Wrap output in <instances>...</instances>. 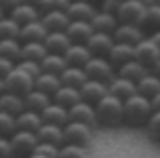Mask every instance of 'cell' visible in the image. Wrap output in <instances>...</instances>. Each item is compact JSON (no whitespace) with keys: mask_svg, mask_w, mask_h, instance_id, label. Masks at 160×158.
<instances>
[{"mask_svg":"<svg viewBox=\"0 0 160 158\" xmlns=\"http://www.w3.org/2000/svg\"><path fill=\"white\" fill-rule=\"evenodd\" d=\"M95 116H97V126H120L124 125V101L108 93L101 101L95 105Z\"/></svg>","mask_w":160,"mask_h":158,"instance_id":"obj_1","label":"cell"},{"mask_svg":"<svg viewBox=\"0 0 160 158\" xmlns=\"http://www.w3.org/2000/svg\"><path fill=\"white\" fill-rule=\"evenodd\" d=\"M150 116H152L150 99H145L141 95H133L124 101V125L133 129H143Z\"/></svg>","mask_w":160,"mask_h":158,"instance_id":"obj_2","label":"cell"},{"mask_svg":"<svg viewBox=\"0 0 160 158\" xmlns=\"http://www.w3.org/2000/svg\"><path fill=\"white\" fill-rule=\"evenodd\" d=\"M143 15H145V7L139 0H122L118 11H116V19H118L120 25H135V28H141Z\"/></svg>","mask_w":160,"mask_h":158,"instance_id":"obj_3","label":"cell"},{"mask_svg":"<svg viewBox=\"0 0 160 158\" xmlns=\"http://www.w3.org/2000/svg\"><path fill=\"white\" fill-rule=\"evenodd\" d=\"M11 156L13 158H30L36 152V145H38V139H36V133H28V131H17L11 139Z\"/></svg>","mask_w":160,"mask_h":158,"instance_id":"obj_4","label":"cell"},{"mask_svg":"<svg viewBox=\"0 0 160 158\" xmlns=\"http://www.w3.org/2000/svg\"><path fill=\"white\" fill-rule=\"evenodd\" d=\"M84 74H87L88 80H97V82H103V84H110L116 76L114 68L108 63L105 57H91L88 63L84 65Z\"/></svg>","mask_w":160,"mask_h":158,"instance_id":"obj_5","label":"cell"},{"mask_svg":"<svg viewBox=\"0 0 160 158\" xmlns=\"http://www.w3.org/2000/svg\"><path fill=\"white\" fill-rule=\"evenodd\" d=\"M91 141H93V129L91 126L80 125V122H68L63 126V143L87 148Z\"/></svg>","mask_w":160,"mask_h":158,"instance_id":"obj_6","label":"cell"},{"mask_svg":"<svg viewBox=\"0 0 160 158\" xmlns=\"http://www.w3.org/2000/svg\"><path fill=\"white\" fill-rule=\"evenodd\" d=\"M4 89H7V93L25 97L30 91H34V78H30L25 72H21L15 65V70L11 72L7 78H4Z\"/></svg>","mask_w":160,"mask_h":158,"instance_id":"obj_7","label":"cell"},{"mask_svg":"<svg viewBox=\"0 0 160 158\" xmlns=\"http://www.w3.org/2000/svg\"><path fill=\"white\" fill-rule=\"evenodd\" d=\"M133 53H135V61L141 63L148 72H150V68H152L154 63L160 59V51L154 47V42L148 38V36H145L139 44H135V47H133Z\"/></svg>","mask_w":160,"mask_h":158,"instance_id":"obj_8","label":"cell"},{"mask_svg":"<svg viewBox=\"0 0 160 158\" xmlns=\"http://www.w3.org/2000/svg\"><path fill=\"white\" fill-rule=\"evenodd\" d=\"M68 116H70V122H80V125H87V126H91V129H95V126H97L95 105L82 101V99L68 110Z\"/></svg>","mask_w":160,"mask_h":158,"instance_id":"obj_9","label":"cell"},{"mask_svg":"<svg viewBox=\"0 0 160 158\" xmlns=\"http://www.w3.org/2000/svg\"><path fill=\"white\" fill-rule=\"evenodd\" d=\"M65 15L70 17V21H87V23H91V19L97 15V7L93 2H88V0H74V2H70Z\"/></svg>","mask_w":160,"mask_h":158,"instance_id":"obj_10","label":"cell"},{"mask_svg":"<svg viewBox=\"0 0 160 158\" xmlns=\"http://www.w3.org/2000/svg\"><path fill=\"white\" fill-rule=\"evenodd\" d=\"M114 42H118V44H128V47H135L139 44L141 40L145 38V34L141 28H135V25H118L112 34Z\"/></svg>","mask_w":160,"mask_h":158,"instance_id":"obj_11","label":"cell"},{"mask_svg":"<svg viewBox=\"0 0 160 158\" xmlns=\"http://www.w3.org/2000/svg\"><path fill=\"white\" fill-rule=\"evenodd\" d=\"M78 91H80V99H82V101L91 103V105H97V103L108 95V84L97 82V80H87Z\"/></svg>","mask_w":160,"mask_h":158,"instance_id":"obj_12","label":"cell"},{"mask_svg":"<svg viewBox=\"0 0 160 158\" xmlns=\"http://www.w3.org/2000/svg\"><path fill=\"white\" fill-rule=\"evenodd\" d=\"M40 118H42V125H53V126H61V129L70 122L68 110L61 108V105H57V103H53V101L40 112Z\"/></svg>","mask_w":160,"mask_h":158,"instance_id":"obj_13","label":"cell"},{"mask_svg":"<svg viewBox=\"0 0 160 158\" xmlns=\"http://www.w3.org/2000/svg\"><path fill=\"white\" fill-rule=\"evenodd\" d=\"M112 47H114V38L110 34H97V32H93V36L87 40V48L91 51L93 57H108Z\"/></svg>","mask_w":160,"mask_h":158,"instance_id":"obj_14","label":"cell"},{"mask_svg":"<svg viewBox=\"0 0 160 158\" xmlns=\"http://www.w3.org/2000/svg\"><path fill=\"white\" fill-rule=\"evenodd\" d=\"M42 44L47 48V53H55V55H65V51L72 47L65 32H48L42 40Z\"/></svg>","mask_w":160,"mask_h":158,"instance_id":"obj_15","label":"cell"},{"mask_svg":"<svg viewBox=\"0 0 160 158\" xmlns=\"http://www.w3.org/2000/svg\"><path fill=\"white\" fill-rule=\"evenodd\" d=\"M108 63L114 68V72L118 70V68H122L124 63L133 61L135 59V53H133V47H128V44H118V42H114L112 51L108 53Z\"/></svg>","mask_w":160,"mask_h":158,"instance_id":"obj_16","label":"cell"},{"mask_svg":"<svg viewBox=\"0 0 160 158\" xmlns=\"http://www.w3.org/2000/svg\"><path fill=\"white\" fill-rule=\"evenodd\" d=\"M40 21L47 32H65L70 25V17L65 15V11H48L40 15Z\"/></svg>","mask_w":160,"mask_h":158,"instance_id":"obj_17","label":"cell"},{"mask_svg":"<svg viewBox=\"0 0 160 158\" xmlns=\"http://www.w3.org/2000/svg\"><path fill=\"white\" fill-rule=\"evenodd\" d=\"M108 93L112 97H116V99H120V101H127L128 97L137 95V87H135V82H128V80L120 78V76H114V80L108 84Z\"/></svg>","mask_w":160,"mask_h":158,"instance_id":"obj_18","label":"cell"},{"mask_svg":"<svg viewBox=\"0 0 160 158\" xmlns=\"http://www.w3.org/2000/svg\"><path fill=\"white\" fill-rule=\"evenodd\" d=\"M65 34L72 44H87V40L93 36V28L87 21H70Z\"/></svg>","mask_w":160,"mask_h":158,"instance_id":"obj_19","label":"cell"},{"mask_svg":"<svg viewBox=\"0 0 160 158\" xmlns=\"http://www.w3.org/2000/svg\"><path fill=\"white\" fill-rule=\"evenodd\" d=\"M40 15H42V13H40L38 8L30 7V4H23V2H21L17 8H13V11L8 13V17H11V19H13V21H15L19 28H23V25H28V23L38 21Z\"/></svg>","mask_w":160,"mask_h":158,"instance_id":"obj_20","label":"cell"},{"mask_svg":"<svg viewBox=\"0 0 160 158\" xmlns=\"http://www.w3.org/2000/svg\"><path fill=\"white\" fill-rule=\"evenodd\" d=\"M36 139H38V143H51V145L61 148L63 145V129L53 125H42L36 131Z\"/></svg>","mask_w":160,"mask_h":158,"instance_id":"obj_21","label":"cell"},{"mask_svg":"<svg viewBox=\"0 0 160 158\" xmlns=\"http://www.w3.org/2000/svg\"><path fill=\"white\" fill-rule=\"evenodd\" d=\"M118 25L120 23H118V19H116V15H108V13H101V11H97V15L91 19V28L97 34H110L112 36Z\"/></svg>","mask_w":160,"mask_h":158,"instance_id":"obj_22","label":"cell"},{"mask_svg":"<svg viewBox=\"0 0 160 158\" xmlns=\"http://www.w3.org/2000/svg\"><path fill=\"white\" fill-rule=\"evenodd\" d=\"M23 110H25L23 97L13 95V93H2L0 95V112H4V114H8V116L17 118Z\"/></svg>","mask_w":160,"mask_h":158,"instance_id":"obj_23","label":"cell"},{"mask_svg":"<svg viewBox=\"0 0 160 158\" xmlns=\"http://www.w3.org/2000/svg\"><path fill=\"white\" fill-rule=\"evenodd\" d=\"M48 32L47 28L42 25V21H34V23H28L21 28V32H19V42L23 44V42H42L44 40V36H47Z\"/></svg>","mask_w":160,"mask_h":158,"instance_id":"obj_24","label":"cell"},{"mask_svg":"<svg viewBox=\"0 0 160 158\" xmlns=\"http://www.w3.org/2000/svg\"><path fill=\"white\" fill-rule=\"evenodd\" d=\"M65 61L68 65H76V68H84L91 59V51L87 48V44H72V47L65 51Z\"/></svg>","mask_w":160,"mask_h":158,"instance_id":"obj_25","label":"cell"},{"mask_svg":"<svg viewBox=\"0 0 160 158\" xmlns=\"http://www.w3.org/2000/svg\"><path fill=\"white\" fill-rule=\"evenodd\" d=\"M59 87H61V78L59 76H55V74H40L38 78L34 80V89L36 91H40V93L48 95L51 99H53V95L59 91Z\"/></svg>","mask_w":160,"mask_h":158,"instance_id":"obj_26","label":"cell"},{"mask_svg":"<svg viewBox=\"0 0 160 158\" xmlns=\"http://www.w3.org/2000/svg\"><path fill=\"white\" fill-rule=\"evenodd\" d=\"M78 101H80V91L74 89V87H65V84H61L59 91L53 95V103L61 105V108H65V110H70V108L76 105Z\"/></svg>","mask_w":160,"mask_h":158,"instance_id":"obj_27","label":"cell"},{"mask_svg":"<svg viewBox=\"0 0 160 158\" xmlns=\"http://www.w3.org/2000/svg\"><path fill=\"white\" fill-rule=\"evenodd\" d=\"M59 78H61V84L74 87V89H80L88 80L87 74H84V68H76V65H68V68L59 74Z\"/></svg>","mask_w":160,"mask_h":158,"instance_id":"obj_28","label":"cell"},{"mask_svg":"<svg viewBox=\"0 0 160 158\" xmlns=\"http://www.w3.org/2000/svg\"><path fill=\"white\" fill-rule=\"evenodd\" d=\"M15 125H17V131L36 133L40 126H42V118H40V114H36V112L23 110V112H21V114L15 118Z\"/></svg>","mask_w":160,"mask_h":158,"instance_id":"obj_29","label":"cell"},{"mask_svg":"<svg viewBox=\"0 0 160 158\" xmlns=\"http://www.w3.org/2000/svg\"><path fill=\"white\" fill-rule=\"evenodd\" d=\"M145 74H148V70H145L141 63H137L135 59H133V61H128V63H124L122 68H118V70H116V76L128 80V82H135V84L143 78Z\"/></svg>","mask_w":160,"mask_h":158,"instance_id":"obj_30","label":"cell"},{"mask_svg":"<svg viewBox=\"0 0 160 158\" xmlns=\"http://www.w3.org/2000/svg\"><path fill=\"white\" fill-rule=\"evenodd\" d=\"M65 68H68L65 57L63 55H55V53H47L44 59L40 61V70L44 72V74H55V76H59Z\"/></svg>","mask_w":160,"mask_h":158,"instance_id":"obj_31","label":"cell"},{"mask_svg":"<svg viewBox=\"0 0 160 158\" xmlns=\"http://www.w3.org/2000/svg\"><path fill=\"white\" fill-rule=\"evenodd\" d=\"M135 87H137V95H141V97H145V99H152L154 95L160 93V78H156L154 74L148 72Z\"/></svg>","mask_w":160,"mask_h":158,"instance_id":"obj_32","label":"cell"},{"mask_svg":"<svg viewBox=\"0 0 160 158\" xmlns=\"http://www.w3.org/2000/svg\"><path fill=\"white\" fill-rule=\"evenodd\" d=\"M53 101L48 95H44V93H40V91H30V93L23 97V105H25V110H30V112H36V114H40V112L47 108L48 103Z\"/></svg>","mask_w":160,"mask_h":158,"instance_id":"obj_33","label":"cell"},{"mask_svg":"<svg viewBox=\"0 0 160 158\" xmlns=\"http://www.w3.org/2000/svg\"><path fill=\"white\" fill-rule=\"evenodd\" d=\"M47 55V48L42 42H23L21 44V57L19 61H36L40 63Z\"/></svg>","mask_w":160,"mask_h":158,"instance_id":"obj_34","label":"cell"},{"mask_svg":"<svg viewBox=\"0 0 160 158\" xmlns=\"http://www.w3.org/2000/svg\"><path fill=\"white\" fill-rule=\"evenodd\" d=\"M141 30H143L145 36H150L154 32H160V4H152V7L145 8Z\"/></svg>","mask_w":160,"mask_h":158,"instance_id":"obj_35","label":"cell"},{"mask_svg":"<svg viewBox=\"0 0 160 158\" xmlns=\"http://www.w3.org/2000/svg\"><path fill=\"white\" fill-rule=\"evenodd\" d=\"M0 57L17 63L21 57V42L19 40H0Z\"/></svg>","mask_w":160,"mask_h":158,"instance_id":"obj_36","label":"cell"},{"mask_svg":"<svg viewBox=\"0 0 160 158\" xmlns=\"http://www.w3.org/2000/svg\"><path fill=\"white\" fill-rule=\"evenodd\" d=\"M19 32H21V28L8 15L0 19V40H19Z\"/></svg>","mask_w":160,"mask_h":158,"instance_id":"obj_37","label":"cell"},{"mask_svg":"<svg viewBox=\"0 0 160 158\" xmlns=\"http://www.w3.org/2000/svg\"><path fill=\"white\" fill-rule=\"evenodd\" d=\"M145 133L150 139H154L156 143H160V112H152V116L145 122Z\"/></svg>","mask_w":160,"mask_h":158,"instance_id":"obj_38","label":"cell"},{"mask_svg":"<svg viewBox=\"0 0 160 158\" xmlns=\"http://www.w3.org/2000/svg\"><path fill=\"white\" fill-rule=\"evenodd\" d=\"M15 133H17L15 118H13V116H8V114H4V112H0V137L11 139Z\"/></svg>","mask_w":160,"mask_h":158,"instance_id":"obj_39","label":"cell"},{"mask_svg":"<svg viewBox=\"0 0 160 158\" xmlns=\"http://www.w3.org/2000/svg\"><path fill=\"white\" fill-rule=\"evenodd\" d=\"M59 158H87V148L63 143V145L59 148Z\"/></svg>","mask_w":160,"mask_h":158,"instance_id":"obj_40","label":"cell"},{"mask_svg":"<svg viewBox=\"0 0 160 158\" xmlns=\"http://www.w3.org/2000/svg\"><path fill=\"white\" fill-rule=\"evenodd\" d=\"M15 65H17L21 72H25L30 78H34V80H36L40 74H42V70H40V63H36V61H17Z\"/></svg>","mask_w":160,"mask_h":158,"instance_id":"obj_41","label":"cell"},{"mask_svg":"<svg viewBox=\"0 0 160 158\" xmlns=\"http://www.w3.org/2000/svg\"><path fill=\"white\" fill-rule=\"evenodd\" d=\"M34 154H38L42 158H59V148L57 145H51V143H38Z\"/></svg>","mask_w":160,"mask_h":158,"instance_id":"obj_42","label":"cell"},{"mask_svg":"<svg viewBox=\"0 0 160 158\" xmlns=\"http://www.w3.org/2000/svg\"><path fill=\"white\" fill-rule=\"evenodd\" d=\"M68 7H70V0H44L40 13H48V11H68Z\"/></svg>","mask_w":160,"mask_h":158,"instance_id":"obj_43","label":"cell"},{"mask_svg":"<svg viewBox=\"0 0 160 158\" xmlns=\"http://www.w3.org/2000/svg\"><path fill=\"white\" fill-rule=\"evenodd\" d=\"M120 2H122V0H103V2H99V4H97V11L108 13V15H116Z\"/></svg>","mask_w":160,"mask_h":158,"instance_id":"obj_44","label":"cell"},{"mask_svg":"<svg viewBox=\"0 0 160 158\" xmlns=\"http://www.w3.org/2000/svg\"><path fill=\"white\" fill-rule=\"evenodd\" d=\"M13 70H15V61H11V59H4V57H0V80H4Z\"/></svg>","mask_w":160,"mask_h":158,"instance_id":"obj_45","label":"cell"},{"mask_svg":"<svg viewBox=\"0 0 160 158\" xmlns=\"http://www.w3.org/2000/svg\"><path fill=\"white\" fill-rule=\"evenodd\" d=\"M23 0H0V11L4 13V15H8L13 8H17L19 4H21Z\"/></svg>","mask_w":160,"mask_h":158,"instance_id":"obj_46","label":"cell"},{"mask_svg":"<svg viewBox=\"0 0 160 158\" xmlns=\"http://www.w3.org/2000/svg\"><path fill=\"white\" fill-rule=\"evenodd\" d=\"M0 158H13L11 156V143L7 137H0Z\"/></svg>","mask_w":160,"mask_h":158,"instance_id":"obj_47","label":"cell"},{"mask_svg":"<svg viewBox=\"0 0 160 158\" xmlns=\"http://www.w3.org/2000/svg\"><path fill=\"white\" fill-rule=\"evenodd\" d=\"M150 105H152V112H160V93L150 99Z\"/></svg>","mask_w":160,"mask_h":158,"instance_id":"obj_48","label":"cell"},{"mask_svg":"<svg viewBox=\"0 0 160 158\" xmlns=\"http://www.w3.org/2000/svg\"><path fill=\"white\" fill-rule=\"evenodd\" d=\"M23 4H30V7L38 8V11H42V4H44V0H23Z\"/></svg>","mask_w":160,"mask_h":158,"instance_id":"obj_49","label":"cell"},{"mask_svg":"<svg viewBox=\"0 0 160 158\" xmlns=\"http://www.w3.org/2000/svg\"><path fill=\"white\" fill-rule=\"evenodd\" d=\"M148 38L152 40V42H154V47H156V48L160 51V32H154V34H150V36H148Z\"/></svg>","mask_w":160,"mask_h":158,"instance_id":"obj_50","label":"cell"},{"mask_svg":"<svg viewBox=\"0 0 160 158\" xmlns=\"http://www.w3.org/2000/svg\"><path fill=\"white\" fill-rule=\"evenodd\" d=\"M150 74H154L156 78H160V59H158L156 63H154L152 68H150Z\"/></svg>","mask_w":160,"mask_h":158,"instance_id":"obj_51","label":"cell"},{"mask_svg":"<svg viewBox=\"0 0 160 158\" xmlns=\"http://www.w3.org/2000/svg\"><path fill=\"white\" fill-rule=\"evenodd\" d=\"M139 2H141V4H143L145 8H148V7H152V4H156V0H139Z\"/></svg>","mask_w":160,"mask_h":158,"instance_id":"obj_52","label":"cell"},{"mask_svg":"<svg viewBox=\"0 0 160 158\" xmlns=\"http://www.w3.org/2000/svg\"><path fill=\"white\" fill-rule=\"evenodd\" d=\"M7 93V89H4V80H0V95Z\"/></svg>","mask_w":160,"mask_h":158,"instance_id":"obj_53","label":"cell"},{"mask_svg":"<svg viewBox=\"0 0 160 158\" xmlns=\"http://www.w3.org/2000/svg\"><path fill=\"white\" fill-rule=\"evenodd\" d=\"M88 2H93V4L97 7V4H99V2H103V0H88Z\"/></svg>","mask_w":160,"mask_h":158,"instance_id":"obj_54","label":"cell"},{"mask_svg":"<svg viewBox=\"0 0 160 158\" xmlns=\"http://www.w3.org/2000/svg\"><path fill=\"white\" fill-rule=\"evenodd\" d=\"M30 158H42V156H38V154H32V156H30Z\"/></svg>","mask_w":160,"mask_h":158,"instance_id":"obj_55","label":"cell"},{"mask_svg":"<svg viewBox=\"0 0 160 158\" xmlns=\"http://www.w3.org/2000/svg\"><path fill=\"white\" fill-rule=\"evenodd\" d=\"M2 17H4V13H2V11H0V19H2Z\"/></svg>","mask_w":160,"mask_h":158,"instance_id":"obj_56","label":"cell"},{"mask_svg":"<svg viewBox=\"0 0 160 158\" xmlns=\"http://www.w3.org/2000/svg\"><path fill=\"white\" fill-rule=\"evenodd\" d=\"M156 4H160V0H156Z\"/></svg>","mask_w":160,"mask_h":158,"instance_id":"obj_57","label":"cell"},{"mask_svg":"<svg viewBox=\"0 0 160 158\" xmlns=\"http://www.w3.org/2000/svg\"><path fill=\"white\" fill-rule=\"evenodd\" d=\"M70 2H74V0H70Z\"/></svg>","mask_w":160,"mask_h":158,"instance_id":"obj_58","label":"cell"}]
</instances>
